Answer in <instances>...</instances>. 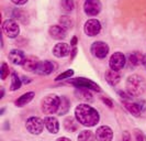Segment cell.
<instances>
[{"label": "cell", "mask_w": 146, "mask_h": 141, "mask_svg": "<svg viewBox=\"0 0 146 141\" xmlns=\"http://www.w3.org/2000/svg\"><path fill=\"white\" fill-rule=\"evenodd\" d=\"M70 52V46L67 43H57L53 49V54L56 57H65Z\"/></svg>", "instance_id": "15"}, {"label": "cell", "mask_w": 146, "mask_h": 141, "mask_svg": "<svg viewBox=\"0 0 146 141\" xmlns=\"http://www.w3.org/2000/svg\"><path fill=\"white\" fill-rule=\"evenodd\" d=\"M75 96L77 97L79 100H82V102H88V103L92 102V95H91V93L89 92V89H86V88L76 89Z\"/></svg>", "instance_id": "21"}, {"label": "cell", "mask_w": 146, "mask_h": 141, "mask_svg": "<svg viewBox=\"0 0 146 141\" xmlns=\"http://www.w3.org/2000/svg\"><path fill=\"white\" fill-rule=\"evenodd\" d=\"M2 31L8 37H17L20 33V27L17 21L12 19H8L2 23Z\"/></svg>", "instance_id": "6"}, {"label": "cell", "mask_w": 146, "mask_h": 141, "mask_svg": "<svg viewBox=\"0 0 146 141\" xmlns=\"http://www.w3.org/2000/svg\"><path fill=\"white\" fill-rule=\"evenodd\" d=\"M44 125L48 132L51 134H57L59 130V122L55 117H46L44 119Z\"/></svg>", "instance_id": "18"}, {"label": "cell", "mask_w": 146, "mask_h": 141, "mask_svg": "<svg viewBox=\"0 0 146 141\" xmlns=\"http://www.w3.org/2000/svg\"><path fill=\"white\" fill-rule=\"evenodd\" d=\"M74 0H62V8L65 10L66 12H70L74 10Z\"/></svg>", "instance_id": "27"}, {"label": "cell", "mask_w": 146, "mask_h": 141, "mask_svg": "<svg viewBox=\"0 0 146 141\" xmlns=\"http://www.w3.org/2000/svg\"><path fill=\"white\" fill-rule=\"evenodd\" d=\"M102 100L104 104H107L109 107H112V103H111V100H110L109 98H106V97H102Z\"/></svg>", "instance_id": "34"}, {"label": "cell", "mask_w": 146, "mask_h": 141, "mask_svg": "<svg viewBox=\"0 0 146 141\" xmlns=\"http://www.w3.org/2000/svg\"><path fill=\"white\" fill-rule=\"evenodd\" d=\"M113 138V131L108 126L99 127L96 131V139L97 141H111Z\"/></svg>", "instance_id": "13"}, {"label": "cell", "mask_w": 146, "mask_h": 141, "mask_svg": "<svg viewBox=\"0 0 146 141\" xmlns=\"http://www.w3.org/2000/svg\"><path fill=\"white\" fill-rule=\"evenodd\" d=\"M134 134H135L136 141H146V136L141 130H139V129H135L134 130Z\"/></svg>", "instance_id": "31"}, {"label": "cell", "mask_w": 146, "mask_h": 141, "mask_svg": "<svg viewBox=\"0 0 146 141\" xmlns=\"http://www.w3.org/2000/svg\"><path fill=\"white\" fill-rule=\"evenodd\" d=\"M104 77H106V81L108 82V84L111 86H115L121 81V74L119 73V71H114L111 68L106 72Z\"/></svg>", "instance_id": "14"}, {"label": "cell", "mask_w": 146, "mask_h": 141, "mask_svg": "<svg viewBox=\"0 0 146 141\" xmlns=\"http://www.w3.org/2000/svg\"><path fill=\"white\" fill-rule=\"evenodd\" d=\"M22 82L20 80V77L18 76V74L13 72L12 73V76H11V85H10V90H18V89L21 87Z\"/></svg>", "instance_id": "26"}, {"label": "cell", "mask_w": 146, "mask_h": 141, "mask_svg": "<svg viewBox=\"0 0 146 141\" xmlns=\"http://www.w3.org/2000/svg\"><path fill=\"white\" fill-rule=\"evenodd\" d=\"M23 83H27V84H28V83H30V80L27 78V77H23Z\"/></svg>", "instance_id": "38"}, {"label": "cell", "mask_w": 146, "mask_h": 141, "mask_svg": "<svg viewBox=\"0 0 146 141\" xmlns=\"http://www.w3.org/2000/svg\"><path fill=\"white\" fill-rule=\"evenodd\" d=\"M59 104H60V97H58L55 94H50L45 96L42 100V112L46 115H52L55 114L58 110Z\"/></svg>", "instance_id": "3"}, {"label": "cell", "mask_w": 146, "mask_h": 141, "mask_svg": "<svg viewBox=\"0 0 146 141\" xmlns=\"http://www.w3.org/2000/svg\"><path fill=\"white\" fill-rule=\"evenodd\" d=\"M143 56L139 52H133L129 55V64L131 67H136L139 66V64H142V61H143Z\"/></svg>", "instance_id": "23"}, {"label": "cell", "mask_w": 146, "mask_h": 141, "mask_svg": "<svg viewBox=\"0 0 146 141\" xmlns=\"http://www.w3.org/2000/svg\"><path fill=\"white\" fill-rule=\"evenodd\" d=\"M78 141H95L96 140V134H94L89 130H84L77 137Z\"/></svg>", "instance_id": "25"}, {"label": "cell", "mask_w": 146, "mask_h": 141, "mask_svg": "<svg viewBox=\"0 0 146 141\" xmlns=\"http://www.w3.org/2000/svg\"><path fill=\"white\" fill-rule=\"evenodd\" d=\"M90 50H91V53L94 56L98 57V59H104L109 53V46L104 42L97 41L95 43H92Z\"/></svg>", "instance_id": "7"}, {"label": "cell", "mask_w": 146, "mask_h": 141, "mask_svg": "<svg viewBox=\"0 0 146 141\" xmlns=\"http://www.w3.org/2000/svg\"><path fill=\"white\" fill-rule=\"evenodd\" d=\"M0 75H1V80H6L9 76V67H8L7 63H2Z\"/></svg>", "instance_id": "29"}, {"label": "cell", "mask_w": 146, "mask_h": 141, "mask_svg": "<svg viewBox=\"0 0 146 141\" xmlns=\"http://www.w3.org/2000/svg\"><path fill=\"white\" fill-rule=\"evenodd\" d=\"M125 59L124 54L121 52H115L112 54V56L110 57L109 61V65L111 69H114V71H120L125 66Z\"/></svg>", "instance_id": "8"}, {"label": "cell", "mask_w": 146, "mask_h": 141, "mask_svg": "<svg viewBox=\"0 0 146 141\" xmlns=\"http://www.w3.org/2000/svg\"><path fill=\"white\" fill-rule=\"evenodd\" d=\"M146 90L145 80L139 75H131L126 80V92L131 96H141Z\"/></svg>", "instance_id": "2"}, {"label": "cell", "mask_w": 146, "mask_h": 141, "mask_svg": "<svg viewBox=\"0 0 146 141\" xmlns=\"http://www.w3.org/2000/svg\"><path fill=\"white\" fill-rule=\"evenodd\" d=\"M38 62L40 61L35 56H27L24 62H23V64H22V67L28 72H34L37 64H38Z\"/></svg>", "instance_id": "19"}, {"label": "cell", "mask_w": 146, "mask_h": 141, "mask_svg": "<svg viewBox=\"0 0 146 141\" xmlns=\"http://www.w3.org/2000/svg\"><path fill=\"white\" fill-rule=\"evenodd\" d=\"M142 65L145 67V69H146V55H144L143 56V61H142Z\"/></svg>", "instance_id": "36"}, {"label": "cell", "mask_w": 146, "mask_h": 141, "mask_svg": "<svg viewBox=\"0 0 146 141\" xmlns=\"http://www.w3.org/2000/svg\"><path fill=\"white\" fill-rule=\"evenodd\" d=\"M56 141H72V140L68 139V138H65V137H62V138H58Z\"/></svg>", "instance_id": "35"}, {"label": "cell", "mask_w": 146, "mask_h": 141, "mask_svg": "<svg viewBox=\"0 0 146 141\" xmlns=\"http://www.w3.org/2000/svg\"><path fill=\"white\" fill-rule=\"evenodd\" d=\"M55 69H56L55 63H53L51 61H41L38 62L34 73L37 75H50Z\"/></svg>", "instance_id": "12"}, {"label": "cell", "mask_w": 146, "mask_h": 141, "mask_svg": "<svg viewBox=\"0 0 146 141\" xmlns=\"http://www.w3.org/2000/svg\"><path fill=\"white\" fill-rule=\"evenodd\" d=\"M76 43H77V37H73V41H72V44H73V45H76Z\"/></svg>", "instance_id": "37"}, {"label": "cell", "mask_w": 146, "mask_h": 141, "mask_svg": "<svg viewBox=\"0 0 146 141\" xmlns=\"http://www.w3.org/2000/svg\"><path fill=\"white\" fill-rule=\"evenodd\" d=\"M101 2L100 0H86L85 5H84V10L86 12V15H97L100 13L101 11Z\"/></svg>", "instance_id": "10"}, {"label": "cell", "mask_w": 146, "mask_h": 141, "mask_svg": "<svg viewBox=\"0 0 146 141\" xmlns=\"http://www.w3.org/2000/svg\"><path fill=\"white\" fill-rule=\"evenodd\" d=\"M78 120L75 119L74 117H67L64 120V128L69 132H74L78 129Z\"/></svg>", "instance_id": "22"}, {"label": "cell", "mask_w": 146, "mask_h": 141, "mask_svg": "<svg viewBox=\"0 0 146 141\" xmlns=\"http://www.w3.org/2000/svg\"><path fill=\"white\" fill-rule=\"evenodd\" d=\"M48 33L55 40H64L66 37V29L62 25H52Z\"/></svg>", "instance_id": "16"}, {"label": "cell", "mask_w": 146, "mask_h": 141, "mask_svg": "<svg viewBox=\"0 0 146 141\" xmlns=\"http://www.w3.org/2000/svg\"><path fill=\"white\" fill-rule=\"evenodd\" d=\"M44 121L42 119H40L38 117H30L27 122H25V127L28 129L30 134H42L44 129Z\"/></svg>", "instance_id": "5"}, {"label": "cell", "mask_w": 146, "mask_h": 141, "mask_svg": "<svg viewBox=\"0 0 146 141\" xmlns=\"http://www.w3.org/2000/svg\"><path fill=\"white\" fill-rule=\"evenodd\" d=\"M59 22H60V25L62 27H64V28H69V27H72V20L68 18V17H62L60 19H59Z\"/></svg>", "instance_id": "30"}, {"label": "cell", "mask_w": 146, "mask_h": 141, "mask_svg": "<svg viewBox=\"0 0 146 141\" xmlns=\"http://www.w3.org/2000/svg\"><path fill=\"white\" fill-rule=\"evenodd\" d=\"M74 75V71L73 69H67L65 71L64 73H62V74H59L56 78H55V81L56 82H58V81H63V80H66V78H69V77H72Z\"/></svg>", "instance_id": "28"}, {"label": "cell", "mask_w": 146, "mask_h": 141, "mask_svg": "<svg viewBox=\"0 0 146 141\" xmlns=\"http://www.w3.org/2000/svg\"><path fill=\"white\" fill-rule=\"evenodd\" d=\"M25 57L27 56L24 55V53L20 50H12L9 53V61L15 65H22Z\"/></svg>", "instance_id": "17"}, {"label": "cell", "mask_w": 146, "mask_h": 141, "mask_svg": "<svg viewBox=\"0 0 146 141\" xmlns=\"http://www.w3.org/2000/svg\"><path fill=\"white\" fill-rule=\"evenodd\" d=\"M122 140L123 141H132L131 140V134L129 131H124L122 134Z\"/></svg>", "instance_id": "32"}, {"label": "cell", "mask_w": 146, "mask_h": 141, "mask_svg": "<svg viewBox=\"0 0 146 141\" xmlns=\"http://www.w3.org/2000/svg\"><path fill=\"white\" fill-rule=\"evenodd\" d=\"M75 117L80 125L85 127H94L100 120L99 112L87 104H80L76 107Z\"/></svg>", "instance_id": "1"}, {"label": "cell", "mask_w": 146, "mask_h": 141, "mask_svg": "<svg viewBox=\"0 0 146 141\" xmlns=\"http://www.w3.org/2000/svg\"><path fill=\"white\" fill-rule=\"evenodd\" d=\"M84 30H85V33L88 37H96L101 31V23L97 19H90L85 23Z\"/></svg>", "instance_id": "11"}, {"label": "cell", "mask_w": 146, "mask_h": 141, "mask_svg": "<svg viewBox=\"0 0 146 141\" xmlns=\"http://www.w3.org/2000/svg\"><path fill=\"white\" fill-rule=\"evenodd\" d=\"M123 105H124L125 108L131 112L133 116H136V117H139V115L144 112L146 108L145 102H143V100H141V102H135V103H134V102L124 100V102H123Z\"/></svg>", "instance_id": "9"}, {"label": "cell", "mask_w": 146, "mask_h": 141, "mask_svg": "<svg viewBox=\"0 0 146 141\" xmlns=\"http://www.w3.org/2000/svg\"><path fill=\"white\" fill-rule=\"evenodd\" d=\"M68 83L74 85L77 88H86L89 89V90H95V92H98V93L101 92V88H100V86L98 84H96L91 80H88V78H85V77L73 78V80H69Z\"/></svg>", "instance_id": "4"}, {"label": "cell", "mask_w": 146, "mask_h": 141, "mask_svg": "<svg viewBox=\"0 0 146 141\" xmlns=\"http://www.w3.org/2000/svg\"><path fill=\"white\" fill-rule=\"evenodd\" d=\"M11 1L15 5H18V6H21V5H24V3L28 2V0H11Z\"/></svg>", "instance_id": "33"}, {"label": "cell", "mask_w": 146, "mask_h": 141, "mask_svg": "<svg viewBox=\"0 0 146 141\" xmlns=\"http://www.w3.org/2000/svg\"><path fill=\"white\" fill-rule=\"evenodd\" d=\"M69 107H70V103H69V100H68L65 96H62L60 97V104H59L57 114H58L59 116L65 115V114H67L68 110H69Z\"/></svg>", "instance_id": "24"}, {"label": "cell", "mask_w": 146, "mask_h": 141, "mask_svg": "<svg viewBox=\"0 0 146 141\" xmlns=\"http://www.w3.org/2000/svg\"><path fill=\"white\" fill-rule=\"evenodd\" d=\"M35 96V93L34 92H28L25 94H23L22 96H20L17 100H15V106L18 107H23L25 105H28L29 103H31V100L34 98Z\"/></svg>", "instance_id": "20"}]
</instances>
